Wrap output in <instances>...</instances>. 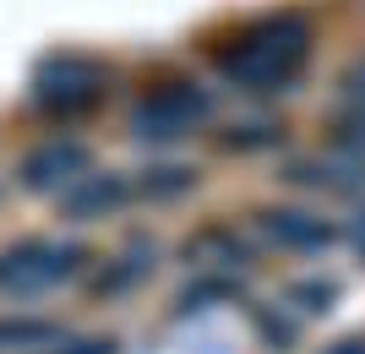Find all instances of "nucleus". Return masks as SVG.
<instances>
[{"label": "nucleus", "instance_id": "nucleus-1", "mask_svg": "<svg viewBox=\"0 0 365 354\" xmlns=\"http://www.w3.org/2000/svg\"><path fill=\"white\" fill-rule=\"evenodd\" d=\"M311 55V28L300 16H267V22H251V28L235 38V49L224 55V71L245 88H284Z\"/></svg>", "mask_w": 365, "mask_h": 354}, {"label": "nucleus", "instance_id": "nucleus-2", "mask_svg": "<svg viewBox=\"0 0 365 354\" xmlns=\"http://www.w3.org/2000/svg\"><path fill=\"white\" fill-rule=\"evenodd\" d=\"M71 267H76V251L28 240V246H11L6 256H0V289L33 294V289H44V283H55V278H66Z\"/></svg>", "mask_w": 365, "mask_h": 354}, {"label": "nucleus", "instance_id": "nucleus-3", "mask_svg": "<svg viewBox=\"0 0 365 354\" xmlns=\"http://www.w3.org/2000/svg\"><path fill=\"white\" fill-rule=\"evenodd\" d=\"M202 109H207V104H202V93L169 82V88H158L153 98H142L137 131H142V137H185V131L202 120Z\"/></svg>", "mask_w": 365, "mask_h": 354}, {"label": "nucleus", "instance_id": "nucleus-4", "mask_svg": "<svg viewBox=\"0 0 365 354\" xmlns=\"http://www.w3.org/2000/svg\"><path fill=\"white\" fill-rule=\"evenodd\" d=\"M76 170H88V147H76V142H55V147H44V153L28 158V185L76 180Z\"/></svg>", "mask_w": 365, "mask_h": 354}, {"label": "nucleus", "instance_id": "nucleus-5", "mask_svg": "<svg viewBox=\"0 0 365 354\" xmlns=\"http://www.w3.org/2000/svg\"><path fill=\"white\" fill-rule=\"evenodd\" d=\"M120 197V185L115 180H93L88 191H71V213H93V207H104V202Z\"/></svg>", "mask_w": 365, "mask_h": 354}, {"label": "nucleus", "instance_id": "nucleus-6", "mask_svg": "<svg viewBox=\"0 0 365 354\" xmlns=\"http://www.w3.org/2000/svg\"><path fill=\"white\" fill-rule=\"evenodd\" d=\"M273 229L289 234V240H327V224H300V213H284Z\"/></svg>", "mask_w": 365, "mask_h": 354}, {"label": "nucleus", "instance_id": "nucleus-7", "mask_svg": "<svg viewBox=\"0 0 365 354\" xmlns=\"http://www.w3.org/2000/svg\"><path fill=\"white\" fill-rule=\"evenodd\" d=\"M49 333L55 327H44V322H11V327H0V343H38Z\"/></svg>", "mask_w": 365, "mask_h": 354}, {"label": "nucleus", "instance_id": "nucleus-8", "mask_svg": "<svg viewBox=\"0 0 365 354\" xmlns=\"http://www.w3.org/2000/svg\"><path fill=\"white\" fill-rule=\"evenodd\" d=\"M349 93H354V98H365V61L349 71Z\"/></svg>", "mask_w": 365, "mask_h": 354}, {"label": "nucleus", "instance_id": "nucleus-9", "mask_svg": "<svg viewBox=\"0 0 365 354\" xmlns=\"http://www.w3.org/2000/svg\"><path fill=\"white\" fill-rule=\"evenodd\" d=\"M333 354H365V343H344V349H333Z\"/></svg>", "mask_w": 365, "mask_h": 354}, {"label": "nucleus", "instance_id": "nucleus-10", "mask_svg": "<svg viewBox=\"0 0 365 354\" xmlns=\"http://www.w3.org/2000/svg\"><path fill=\"white\" fill-rule=\"evenodd\" d=\"M109 349H115V343H88V354H109Z\"/></svg>", "mask_w": 365, "mask_h": 354}, {"label": "nucleus", "instance_id": "nucleus-11", "mask_svg": "<svg viewBox=\"0 0 365 354\" xmlns=\"http://www.w3.org/2000/svg\"><path fill=\"white\" fill-rule=\"evenodd\" d=\"M360 246H365V224H360Z\"/></svg>", "mask_w": 365, "mask_h": 354}]
</instances>
